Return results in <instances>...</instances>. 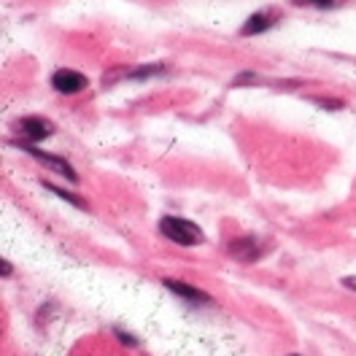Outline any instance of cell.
<instances>
[{
  "label": "cell",
  "instance_id": "cell-2",
  "mask_svg": "<svg viewBox=\"0 0 356 356\" xmlns=\"http://www.w3.org/2000/svg\"><path fill=\"white\" fill-rule=\"evenodd\" d=\"M51 87L57 89L60 95H76V92H84V89L89 87V81L84 73H76V70L60 67V70L51 73Z\"/></svg>",
  "mask_w": 356,
  "mask_h": 356
},
{
  "label": "cell",
  "instance_id": "cell-10",
  "mask_svg": "<svg viewBox=\"0 0 356 356\" xmlns=\"http://www.w3.org/2000/svg\"><path fill=\"white\" fill-rule=\"evenodd\" d=\"M297 6H313V8H340L346 0H294Z\"/></svg>",
  "mask_w": 356,
  "mask_h": 356
},
{
  "label": "cell",
  "instance_id": "cell-9",
  "mask_svg": "<svg viewBox=\"0 0 356 356\" xmlns=\"http://www.w3.org/2000/svg\"><path fill=\"white\" fill-rule=\"evenodd\" d=\"M162 70H165L162 63H152V65L133 67V70L127 73V79H149V76H156V73H162Z\"/></svg>",
  "mask_w": 356,
  "mask_h": 356
},
{
  "label": "cell",
  "instance_id": "cell-14",
  "mask_svg": "<svg viewBox=\"0 0 356 356\" xmlns=\"http://www.w3.org/2000/svg\"><path fill=\"white\" fill-rule=\"evenodd\" d=\"M291 356H297V354H291Z\"/></svg>",
  "mask_w": 356,
  "mask_h": 356
},
{
  "label": "cell",
  "instance_id": "cell-12",
  "mask_svg": "<svg viewBox=\"0 0 356 356\" xmlns=\"http://www.w3.org/2000/svg\"><path fill=\"white\" fill-rule=\"evenodd\" d=\"M113 332H116V337H119V340H124L127 346H138V343H135V337H130L127 332H122V330H113Z\"/></svg>",
  "mask_w": 356,
  "mask_h": 356
},
{
  "label": "cell",
  "instance_id": "cell-13",
  "mask_svg": "<svg viewBox=\"0 0 356 356\" xmlns=\"http://www.w3.org/2000/svg\"><path fill=\"white\" fill-rule=\"evenodd\" d=\"M343 286H346V289H354L356 291V278H354V275H351V278H343Z\"/></svg>",
  "mask_w": 356,
  "mask_h": 356
},
{
  "label": "cell",
  "instance_id": "cell-4",
  "mask_svg": "<svg viewBox=\"0 0 356 356\" xmlns=\"http://www.w3.org/2000/svg\"><path fill=\"white\" fill-rule=\"evenodd\" d=\"M17 149H22V152H27L30 156H35L38 162H44L46 168H51V170H57L60 176H65L67 181H76V170L67 165L63 156H54V154H46V152H41V149H35L33 143H14Z\"/></svg>",
  "mask_w": 356,
  "mask_h": 356
},
{
  "label": "cell",
  "instance_id": "cell-7",
  "mask_svg": "<svg viewBox=\"0 0 356 356\" xmlns=\"http://www.w3.org/2000/svg\"><path fill=\"white\" fill-rule=\"evenodd\" d=\"M165 286L178 294L181 300H186V302H192V305H205V302H211V297L205 294V291L195 289V286H189V284H181L176 278H165Z\"/></svg>",
  "mask_w": 356,
  "mask_h": 356
},
{
  "label": "cell",
  "instance_id": "cell-11",
  "mask_svg": "<svg viewBox=\"0 0 356 356\" xmlns=\"http://www.w3.org/2000/svg\"><path fill=\"white\" fill-rule=\"evenodd\" d=\"M313 103H316V106H324V108H330V111L343 108V100H332V97H313Z\"/></svg>",
  "mask_w": 356,
  "mask_h": 356
},
{
  "label": "cell",
  "instance_id": "cell-3",
  "mask_svg": "<svg viewBox=\"0 0 356 356\" xmlns=\"http://www.w3.org/2000/svg\"><path fill=\"white\" fill-rule=\"evenodd\" d=\"M284 14H281V8H262V11H257V14H251L245 24L241 27V35H259V33H267L273 24L278 22Z\"/></svg>",
  "mask_w": 356,
  "mask_h": 356
},
{
  "label": "cell",
  "instance_id": "cell-5",
  "mask_svg": "<svg viewBox=\"0 0 356 356\" xmlns=\"http://www.w3.org/2000/svg\"><path fill=\"white\" fill-rule=\"evenodd\" d=\"M17 130L27 138V140H46L49 135L54 133V124L44 119V116H22L19 122H17Z\"/></svg>",
  "mask_w": 356,
  "mask_h": 356
},
{
  "label": "cell",
  "instance_id": "cell-6",
  "mask_svg": "<svg viewBox=\"0 0 356 356\" xmlns=\"http://www.w3.org/2000/svg\"><path fill=\"white\" fill-rule=\"evenodd\" d=\"M227 251L241 262H257L265 254V245L259 243L257 238H238V241H232L227 245Z\"/></svg>",
  "mask_w": 356,
  "mask_h": 356
},
{
  "label": "cell",
  "instance_id": "cell-1",
  "mask_svg": "<svg viewBox=\"0 0 356 356\" xmlns=\"http://www.w3.org/2000/svg\"><path fill=\"white\" fill-rule=\"evenodd\" d=\"M159 232L178 245H197L202 243V229L195 222L178 219V216H162Z\"/></svg>",
  "mask_w": 356,
  "mask_h": 356
},
{
  "label": "cell",
  "instance_id": "cell-8",
  "mask_svg": "<svg viewBox=\"0 0 356 356\" xmlns=\"http://www.w3.org/2000/svg\"><path fill=\"white\" fill-rule=\"evenodd\" d=\"M44 189H49L51 195H57V197H63V200L73 202V205H76V208H81V211H87L89 208L87 202L81 200L79 195H70V192H65V189H57V186H54V184H49V181H44Z\"/></svg>",
  "mask_w": 356,
  "mask_h": 356
}]
</instances>
